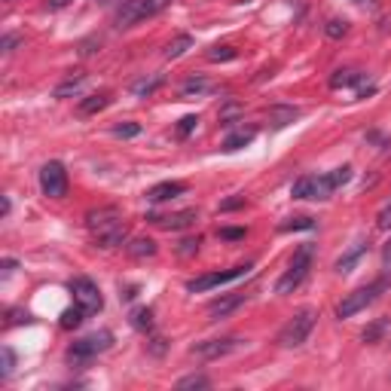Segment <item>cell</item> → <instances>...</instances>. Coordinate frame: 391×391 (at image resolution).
<instances>
[{
  "label": "cell",
  "mask_w": 391,
  "mask_h": 391,
  "mask_svg": "<svg viewBox=\"0 0 391 391\" xmlns=\"http://www.w3.org/2000/svg\"><path fill=\"white\" fill-rule=\"evenodd\" d=\"M348 180H352V165H339V169L327 171V174H306V178H299L294 187H290V196L294 199H315V202H321V199H330V193L339 187H346Z\"/></svg>",
  "instance_id": "cell-1"
},
{
  "label": "cell",
  "mask_w": 391,
  "mask_h": 391,
  "mask_svg": "<svg viewBox=\"0 0 391 391\" xmlns=\"http://www.w3.org/2000/svg\"><path fill=\"white\" fill-rule=\"evenodd\" d=\"M86 227L95 236L98 248H120L122 242H126V236H129L120 208H113V205L111 208H98V211H89L86 214Z\"/></svg>",
  "instance_id": "cell-2"
},
{
  "label": "cell",
  "mask_w": 391,
  "mask_h": 391,
  "mask_svg": "<svg viewBox=\"0 0 391 391\" xmlns=\"http://www.w3.org/2000/svg\"><path fill=\"white\" fill-rule=\"evenodd\" d=\"M312 257H315V245H299L294 257H290V263H287V272L276 281V294L281 297H287V294H294V290L303 285L306 276H309V269H312Z\"/></svg>",
  "instance_id": "cell-3"
},
{
  "label": "cell",
  "mask_w": 391,
  "mask_h": 391,
  "mask_svg": "<svg viewBox=\"0 0 391 391\" xmlns=\"http://www.w3.org/2000/svg\"><path fill=\"white\" fill-rule=\"evenodd\" d=\"M169 6H171V0H126L122 10L113 15V28H120V31L131 28V24L159 15L162 10H169Z\"/></svg>",
  "instance_id": "cell-4"
},
{
  "label": "cell",
  "mask_w": 391,
  "mask_h": 391,
  "mask_svg": "<svg viewBox=\"0 0 391 391\" xmlns=\"http://www.w3.org/2000/svg\"><path fill=\"white\" fill-rule=\"evenodd\" d=\"M111 343H113V334H111V330H101V334L77 339V343L68 348V355H64V357H68V364H73V367H83V364H89L95 355L107 352Z\"/></svg>",
  "instance_id": "cell-5"
},
{
  "label": "cell",
  "mask_w": 391,
  "mask_h": 391,
  "mask_svg": "<svg viewBox=\"0 0 391 391\" xmlns=\"http://www.w3.org/2000/svg\"><path fill=\"white\" fill-rule=\"evenodd\" d=\"M315 309H299L294 318H290L285 327H281V334H278V346H285V348H297V346H303L306 339H309L312 334V327H315Z\"/></svg>",
  "instance_id": "cell-6"
},
{
  "label": "cell",
  "mask_w": 391,
  "mask_h": 391,
  "mask_svg": "<svg viewBox=\"0 0 391 391\" xmlns=\"http://www.w3.org/2000/svg\"><path fill=\"white\" fill-rule=\"evenodd\" d=\"M382 290H385V281H373V285H367V287H357V290H352V294H346L336 306V318H352V315L364 312L370 303H376V297L382 294Z\"/></svg>",
  "instance_id": "cell-7"
},
{
  "label": "cell",
  "mask_w": 391,
  "mask_h": 391,
  "mask_svg": "<svg viewBox=\"0 0 391 391\" xmlns=\"http://www.w3.org/2000/svg\"><path fill=\"white\" fill-rule=\"evenodd\" d=\"M71 294H73V303L83 306L86 309V315H95V312H101L104 309V297H101V290H98V285L92 278H86V276H77V278H71Z\"/></svg>",
  "instance_id": "cell-8"
},
{
  "label": "cell",
  "mask_w": 391,
  "mask_h": 391,
  "mask_svg": "<svg viewBox=\"0 0 391 391\" xmlns=\"http://www.w3.org/2000/svg\"><path fill=\"white\" fill-rule=\"evenodd\" d=\"M251 272V263L245 266H232L227 272H208V276H199V278H190L187 281V290L190 294H202V290H211V287H220V285H229V281L242 278Z\"/></svg>",
  "instance_id": "cell-9"
},
{
  "label": "cell",
  "mask_w": 391,
  "mask_h": 391,
  "mask_svg": "<svg viewBox=\"0 0 391 391\" xmlns=\"http://www.w3.org/2000/svg\"><path fill=\"white\" fill-rule=\"evenodd\" d=\"M40 190L49 199H64L68 196V171L62 162H46L40 169Z\"/></svg>",
  "instance_id": "cell-10"
},
{
  "label": "cell",
  "mask_w": 391,
  "mask_h": 391,
  "mask_svg": "<svg viewBox=\"0 0 391 391\" xmlns=\"http://www.w3.org/2000/svg\"><path fill=\"white\" fill-rule=\"evenodd\" d=\"M245 339L239 336H223V339H205V343H196L190 348V355L199 357V361H218V357H227L232 355L239 346H242Z\"/></svg>",
  "instance_id": "cell-11"
},
{
  "label": "cell",
  "mask_w": 391,
  "mask_h": 391,
  "mask_svg": "<svg viewBox=\"0 0 391 391\" xmlns=\"http://www.w3.org/2000/svg\"><path fill=\"white\" fill-rule=\"evenodd\" d=\"M245 294H223V297H218V299H211L208 303V318L211 321H220V318H227L229 312H236L239 306L245 303Z\"/></svg>",
  "instance_id": "cell-12"
},
{
  "label": "cell",
  "mask_w": 391,
  "mask_h": 391,
  "mask_svg": "<svg viewBox=\"0 0 391 391\" xmlns=\"http://www.w3.org/2000/svg\"><path fill=\"white\" fill-rule=\"evenodd\" d=\"M184 193H187V184H180V180H162V184L147 190V199L150 202H169V199H178Z\"/></svg>",
  "instance_id": "cell-13"
},
{
  "label": "cell",
  "mask_w": 391,
  "mask_h": 391,
  "mask_svg": "<svg viewBox=\"0 0 391 391\" xmlns=\"http://www.w3.org/2000/svg\"><path fill=\"white\" fill-rule=\"evenodd\" d=\"M147 220L162 223L165 229H187V227H193V223L199 220V211L196 208H187V211H178V214H171V218H147Z\"/></svg>",
  "instance_id": "cell-14"
},
{
  "label": "cell",
  "mask_w": 391,
  "mask_h": 391,
  "mask_svg": "<svg viewBox=\"0 0 391 391\" xmlns=\"http://www.w3.org/2000/svg\"><path fill=\"white\" fill-rule=\"evenodd\" d=\"M162 86H165L162 73H153V77H141L138 83H131V95H135V98H150V95L159 92Z\"/></svg>",
  "instance_id": "cell-15"
},
{
  "label": "cell",
  "mask_w": 391,
  "mask_h": 391,
  "mask_svg": "<svg viewBox=\"0 0 391 391\" xmlns=\"http://www.w3.org/2000/svg\"><path fill=\"white\" fill-rule=\"evenodd\" d=\"M388 327H391V318H376L373 324H367V327H364V334H361V343H367V346H376V343H382V336L388 334Z\"/></svg>",
  "instance_id": "cell-16"
},
{
  "label": "cell",
  "mask_w": 391,
  "mask_h": 391,
  "mask_svg": "<svg viewBox=\"0 0 391 391\" xmlns=\"http://www.w3.org/2000/svg\"><path fill=\"white\" fill-rule=\"evenodd\" d=\"M83 83H86V73H83V71H73L64 83H58L52 95H55V98H71V95H77L80 89H83Z\"/></svg>",
  "instance_id": "cell-17"
},
{
  "label": "cell",
  "mask_w": 391,
  "mask_h": 391,
  "mask_svg": "<svg viewBox=\"0 0 391 391\" xmlns=\"http://www.w3.org/2000/svg\"><path fill=\"white\" fill-rule=\"evenodd\" d=\"M107 104H111V95H107V92H98V95L83 98L77 111H80V116H92V113H98V111H104Z\"/></svg>",
  "instance_id": "cell-18"
},
{
  "label": "cell",
  "mask_w": 391,
  "mask_h": 391,
  "mask_svg": "<svg viewBox=\"0 0 391 391\" xmlns=\"http://www.w3.org/2000/svg\"><path fill=\"white\" fill-rule=\"evenodd\" d=\"M129 257H135V260H147V257L156 254V242L153 239H131V242L126 245Z\"/></svg>",
  "instance_id": "cell-19"
},
{
  "label": "cell",
  "mask_w": 391,
  "mask_h": 391,
  "mask_svg": "<svg viewBox=\"0 0 391 391\" xmlns=\"http://www.w3.org/2000/svg\"><path fill=\"white\" fill-rule=\"evenodd\" d=\"M361 80H364V73H361V71L346 68V71H336L334 77H330V89H348V86H357Z\"/></svg>",
  "instance_id": "cell-20"
},
{
  "label": "cell",
  "mask_w": 391,
  "mask_h": 391,
  "mask_svg": "<svg viewBox=\"0 0 391 391\" xmlns=\"http://www.w3.org/2000/svg\"><path fill=\"white\" fill-rule=\"evenodd\" d=\"M364 254H367V242H357V245L352 248V251L343 254V257L336 260V272H352V266H355L357 260H361Z\"/></svg>",
  "instance_id": "cell-21"
},
{
  "label": "cell",
  "mask_w": 391,
  "mask_h": 391,
  "mask_svg": "<svg viewBox=\"0 0 391 391\" xmlns=\"http://www.w3.org/2000/svg\"><path fill=\"white\" fill-rule=\"evenodd\" d=\"M254 135H257L254 129H248V131H245V129H242V131H236V135H229L227 141H223V150H227V153H236V150H242V147L251 144Z\"/></svg>",
  "instance_id": "cell-22"
},
{
  "label": "cell",
  "mask_w": 391,
  "mask_h": 391,
  "mask_svg": "<svg viewBox=\"0 0 391 391\" xmlns=\"http://www.w3.org/2000/svg\"><path fill=\"white\" fill-rule=\"evenodd\" d=\"M297 116H299L297 107H272V111H269V120H272V126H276V129H285L287 122L297 120Z\"/></svg>",
  "instance_id": "cell-23"
},
{
  "label": "cell",
  "mask_w": 391,
  "mask_h": 391,
  "mask_svg": "<svg viewBox=\"0 0 391 391\" xmlns=\"http://www.w3.org/2000/svg\"><path fill=\"white\" fill-rule=\"evenodd\" d=\"M131 327L153 330V309H150V306H138V309H131Z\"/></svg>",
  "instance_id": "cell-24"
},
{
  "label": "cell",
  "mask_w": 391,
  "mask_h": 391,
  "mask_svg": "<svg viewBox=\"0 0 391 391\" xmlns=\"http://www.w3.org/2000/svg\"><path fill=\"white\" fill-rule=\"evenodd\" d=\"M211 89V83H208L205 77H190L184 86H180V98H193V95H202Z\"/></svg>",
  "instance_id": "cell-25"
},
{
  "label": "cell",
  "mask_w": 391,
  "mask_h": 391,
  "mask_svg": "<svg viewBox=\"0 0 391 391\" xmlns=\"http://www.w3.org/2000/svg\"><path fill=\"white\" fill-rule=\"evenodd\" d=\"M187 49H193V37L190 34H180V37H174L169 46H165V58H180L187 52Z\"/></svg>",
  "instance_id": "cell-26"
},
{
  "label": "cell",
  "mask_w": 391,
  "mask_h": 391,
  "mask_svg": "<svg viewBox=\"0 0 391 391\" xmlns=\"http://www.w3.org/2000/svg\"><path fill=\"white\" fill-rule=\"evenodd\" d=\"M83 321H86V309H83V306H77V303H73V309H64V312H62V327H64V330L80 327Z\"/></svg>",
  "instance_id": "cell-27"
},
{
  "label": "cell",
  "mask_w": 391,
  "mask_h": 391,
  "mask_svg": "<svg viewBox=\"0 0 391 391\" xmlns=\"http://www.w3.org/2000/svg\"><path fill=\"white\" fill-rule=\"evenodd\" d=\"M294 229H315V220L312 218H287L285 223H278V232H294Z\"/></svg>",
  "instance_id": "cell-28"
},
{
  "label": "cell",
  "mask_w": 391,
  "mask_h": 391,
  "mask_svg": "<svg viewBox=\"0 0 391 391\" xmlns=\"http://www.w3.org/2000/svg\"><path fill=\"white\" fill-rule=\"evenodd\" d=\"M208 385H211V379L202 376V373H193V376L178 379V388H180V391H187V388H208Z\"/></svg>",
  "instance_id": "cell-29"
},
{
  "label": "cell",
  "mask_w": 391,
  "mask_h": 391,
  "mask_svg": "<svg viewBox=\"0 0 391 391\" xmlns=\"http://www.w3.org/2000/svg\"><path fill=\"white\" fill-rule=\"evenodd\" d=\"M239 52L232 46H211L208 49V62H232Z\"/></svg>",
  "instance_id": "cell-30"
},
{
  "label": "cell",
  "mask_w": 391,
  "mask_h": 391,
  "mask_svg": "<svg viewBox=\"0 0 391 391\" xmlns=\"http://www.w3.org/2000/svg\"><path fill=\"white\" fill-rule=\"evenodd\" d=\"M324 34H327L330 40L346 37V34H348V22H346V19H330V22H327V28H324Z\"/></svg>",
  "instance_id": "cell-31"
},
{
  "label": "cell",
  "mask_w": 391,
  "mask_h": 391,
  "mask_svg": "<svg viewBox=\"0 0 391 391\" xmlns=\"http://www.w3.org/2000/svg\"><path fill=\"white\" fill-rule=\"evenodd\" d=\"M113 135L116 138H138L141 126H138V122H120V126H113Z\"/></svg>",
  "instance_id": "cell-32"
},
{
  "label": "cell",
  "mask_w": 391,
  "mask_h": 391,
  "mask_svg": "<svg viewBox=\"0 0 391 391\" xmlns=\"http://www.w3.org/2000/svg\"><path fill=\"white\" fill-rule=\"evenodd\" d=\"M199 245H202V239H199V236H196V239H184V242L178 245V254H180V257H193V254L199 251Z\"/></svg>",
  "instance_id": "cell-33"
},
{
  "label": "cell",
  "mask_w": 391,
  "mask_h": 391,
  "mask_svg": "<svg viewBox=\"0 0 391 391\" xmlns=\"http://www.w3.org/2000/svg\"><path fill=\"white\" fill-rule=\"evenodd\" d=\"M13 367H15V355H13V348H3V370H0V376L10 379V376H13Z\"/></svg>",
  "instance_id": "cell-34"
},
{
  "label": "cell",
  "mask_w": 391,
  "mask_h": 391,
  "mask_svg": "<svg viewBox=\"0 0 391 391\" xmlns=\"http://www.w3.org/2000/svg\"><path fill=\"white\" fill-rule=\"evenodd\" d=\"M196 122H199V116H184V120H180V126H178V135H180V138H187L190 131L196 129Z\"/></svg>",
  "instance_id": "cell-35"
},
{
  "label": "cell",
  "mask_w": 391,
  "mask_h": 391,
  "mask_svg": "<svg viewBox=\"0 0 391 391\" xmlns=\"http://www.w3.org/2000/svg\"><path fill=\"white\" fill-rule=\"evenodd\" d=\"M376 227H379V229H391V202H388V205L379 211V218H376Z\"/></svg>",
  "instance_id": "cell-36"
},
{
  "label": "cell",
  "mask_w": 391,
  "mask_h": 391,
  "mask_svg": "<svg viewBox=\"0 0 391 391\" xmlns=\"http://www.w3.org/2000/svg\"><path fill=\"white\" fill-rule=\"evenodd\" d=\"M245 205V196H232V199H223L220 202V211H236V208Z\"/></svg>",
  "instance_id": "cell-37"
},
{
  "label": "cell",
  "mask_w": 391,
  "mask_h": 391,
  "mask_svg": "<svg viewBox=\"0 0 391 391\" xmlns=\"http://www.w3.org/2000/svg\"><path fill=\"white\" fill-rule=\"evenodd\" d=\"M220 239H229V242H239V239H245V229H239V227H236V229H232V227H229V229H220Z\"/></svg>",
  "instance_id": "cell-38"
},
{
  "label": "cell",
  "mask_w": 391,
  "mask_h": 391,
  "mask_svg": "<svg viewBox=\"0 0 391 391\" xmlns=\"http://www.w3.org/2000/svg\"><path fill=\"white\" fill-rule=\"evenodd\" d=\"M15 43H19V37H15V34H6V37H3V43H0V49H3V52H13Z\"/></svg>",
  "instance_id": "cell-39"
},
{
  "label": "cell",
  "mask_w": 391,
  "mask_h": 391,
  "mask_svg": "<svg viewBox=\"0 0 391 391\" xmlns=\"http://www.w3.org/2000/svg\"><path fill=\"white\" fill-rule=\"evenodd\" d=\"M68 3H71V0H46V10H49V13H55V10H64Z\"/></svg>",
  "instance_id": "cell-40"
},
{
  "label": "cell",
  "mask_w": 391,
  "mask_h": 391,
  "mask_svg": "<svg viewBox=\"0 0 391 391\" xmlns=\"http://www.w3.org/2000/svg\"><path fill=\"white\" fill-rule=\"evenodd\" d=\"M162 343H165V339L156 336V339H153V346H150V352H153V355H162V352H165V346H162Z\"/></svg>",
  "instance_id": "cell-41"
},
{
  "label": "cell",
  "mask_w": 391,
  "mask_h": 391,
  "mask_svg": "<svg viewBox=\"0 0 391 391\" xmlns=\"http://www.w3.org/2000/svg\"><path fill=\"white\" fill-rule=\"evenodd\" d=\"M382 263H385V272L391 269V242L385 245V251H382Z\"/></svg>",
  "instance_id": "cell-42"
},
{
  "label": "cell",
  "mask_w": 391,
  "mask_h": 391,
  "mask_svg": "<svg viewBox=\"0 0 391 391\" xmlns=\"http://www.w3.org/2000/svg\"><path fill=\"white\" fill-rule=\"evenodd\" d=\"M24 318H28L24 312H10V324H19V321H24Z\"/></svg>",
  "instance_id": "cell-43"
},
{
  "label": "cell",
  "mask_w": 391,
  "mask_h": 391,
  "mask_svg": "<svg viewBox=\"0 0 391 391\" xmlns=\"http://www.w3.org/2000/svg\"><path fill=\"white\" fill-rule=\"evenodd\" d=\"M15 266H19V263H15V260H3V272H13Z\"/></svg>",
  "instance_id": "cell-44"
},
{
  "label": "cell",
  "mask_w": 391,
  "mask_h": 391,
  "mask_svg": "<svg viewBox=\"0 0 391 391\" xmlns=\"http://www.w3.org/2000/svg\"><path fill=\"white\" fill-rule=\"evenodd\" d=\"M98 3H104V0H98Z\"/></svg>",
  "instance_id": "cell-45"
},
{
  "label": "cell",
  "mask_w": 391,
  "mask_h": 391,
  "mask_svg": "<svg viewBox=\"0 0 391 391\" xmlns=\"http://www.w3.org/2000/svg\"><path fill=\"white\" fill-rule=\"evenodd\" d=\"M388 276H391V269H388Z\"/></svg>",
  "instance_id": "cell-46"
}]
</instances>
